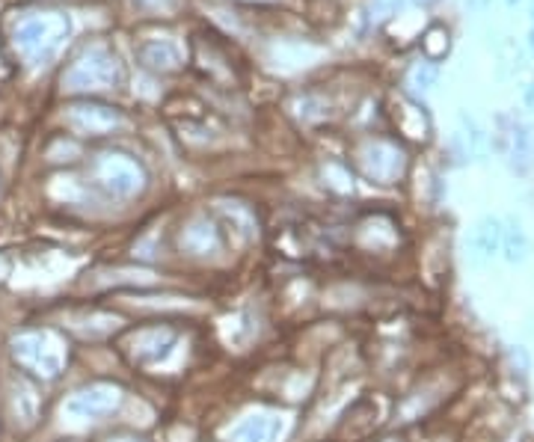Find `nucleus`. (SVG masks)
<instances>
[{
	"label": "nucleus",
	"mask_w": 534,
	"mask_h": 442,
	"mask_svg": "<svg viewBox=\"0 0 534 442\" xmlns=\"http://www.w3.org/2000/svg\"><path fill=\"white\" fill-rule=\"evenodd\" d=\"M72 22L63 13H39L27 15L22 24L15 27V51L24 56L31 65L51 63L63 42L69 39Z\"/></svg>",
	"instance_id": "nucleus-1"
},
{
	"label": "nucleus",
	"mask_w": 534,
	"mask_h": 442,
	"mask_svg": "<svg viewBox=\"0 0 534 442\" xmlns=\"http://www.w3.org/2000/svg\"><path fill=\"white\" fill-rule=\"evenodd\" d=\"M15 360L27 371L39 374L45 380H54L66 365V348L54 333H24L13 344Z\"/></svg>",
	"instance_id": "nucleus-2"
},
{
	"label": "nucleus",
	"mask_w": 534,
	"mask_h": 442,
	"mask_svg": "<svg viewBox=\"0 0 534 442\" xmlns=\"http://www.w3.org/2000/svg\"><path fill=\"white\" fill-rule=\"evenodd\" d=\"M92 178H95V185L113 199H128L143 187L140 163L128 155H116V152L99 155V160L92 163Z\"/></svg>",
	"instance_id": "nucleus-3"
},
{
	"label": "nucleus",
	"mask_w": 534,
	"mask_h": 442,
	"mask_svg": "<svg viewBox=\"0 0 534 442\" xmlns=\"http://www.w3.org/2000/svg\"><path fill=\"white\" fill-rule=\"evenodd\" d=\"M63 83L69 90H107L116 83V60L104 48H92L83 56H77L74 65L63 74Z\"/></svg>",
	"instance_id": "nucleus-4"
},
{
	"label": "nucleus",
	"mask_w": 534,
	"mask_h": 442,
	"mask_svg": "<svg viewBox=\"0 0 534 442\" xmlns=\"http://www.w3.org/2000/svg\"><path fill=\"white\" fill-rule=\"evenodd\" d=\"M122 403V389L113 383H92V386L81 389L72 401L66 403V410L77 419H101L107 412H113Z\"/></svg>",
	"instance_id": "nucleus-5"
},
{
	"label": "nucleus",
	"mask_w": 534,
	"mask_h": 442,
	"mask_svg": "<svg viewBox=\"0 0 534 442\" xmlns=\"http://www.w3.org/2000/svg\"><path fill=\"white\" fill-rule=\"evenodd\" d=\"M502 134H504L502 146H504V155H508L511 169L520 172V176H526V172L534 167V128L529 122L511 119V128Z\"/></svg>",
	"instance_id": "nucleus-6"
},
{
	"label": "nucleus",
	"mask_w": 534,
	"mask_h": 442,
	"mask_svg": "<svg viewBox=\"0 0 534 442\" xmlns=\"http://www.w3.org/2000/svg\"><path fill=\"white\" fill-rule=\"evenodd\" d=\"M285 434V419L276 412H252L229 430L232 442H276Z\"/></svg>",
	"instance_id": "nucleus-7"
},
{
	"label": "nucleus",
	"mask_w": 534,
	"mask_h": 442,
	"mask_svg": "<svg viewBox=\"0 0 534 442\" xmlns=\"http://www.w3.org/2000/svg\"><path fill=\"white\" fill-rule=\"evenodd\" d=\"M365 172L372 178L377 181H383V185H390V181L401 172V152H398L395 146H390V143H372L365 152Z\"/></svg>",
	"instance_id": "nucleus-8"
},
{
	"label": "nucleus",
	"mask_w": 534,
	"mask_h": 442,
	"mask_svg": "<svg viewBox=\"0 0 534 442\" xmlns=\"http://www.w3.org/2000/svg\"><path fill=\"white\" fill-rule=\"evenodd\" d=\"M72 128H77L81 134H104L116 128L122 122V117L110 108H92V104H81L69 113Z\"/></svg>",
	"instance_id": "nucleus-9"
},
{
	"label": "nucleus",
	"mask_w": 534,
	"mask_h": 442,
	"mask_svg": "<svg viewBox=\"0 0 534 442\" xmlns=\"http://www.w3.org/2000/svg\"><path fill=\"white\" fill-rule=\"evenodd\" d=\"M469 247H472V253H475V258H478V262L502 253V220L499 217H484V220H478V226L472 229Z\"/></svg>",
	"instance_id": "nucleus-10"
},
{
	"label": "nucleus",
	"mask_w": 534,
	"mask_h": 442,
	"mask_svg": "<svg viewBox=\"0 0 534 442\" xmlns=\"http://www.w3.org/2000/svg\"><path fill=\"white\" fill-rule=\"evenodd\" d=\"M529 249H531L529 235H526V229H522L520 220H508V223H502V253L511 264L526 262Z\"/></svg>",
	"instance_id": "nucleus-11"
},
{
	"label": "nucleus",
	"mask_w": 534,
	"mask_h": 442,
	"mask_svg": "<svg viewBox=\"0 0 534 442\" xmlns=\"http://www.w3.org/2000/svg\"><path fill=\"white\" fill-rule=\"evenodd\" d=\"M140 56L145 65H152V69H158V72H172L179 65V48L167 39L145 42L140 48Z\"/></svg>",
	"instance_id": "nucleus-12"
},
{
	"label": "nucleus",
	"mask_w": 534,
	"mask_h": 442,
	"mask_svg": "<svg viewBox=\"0 0 534 442\" xmlns=\"http://www.w3.org/2000/svg\"><path fill=\"white\" fill-rule=\"evenodd\" d=\"M436 78H440V65H436L433 60L416 63L413 72H410V86H413V90L427 92V90H431V86L436 83Z\"/></svg>",
	"instance_id": "nucleus-13"
},
{
	"label": "nucleus",
	"mask_w": 534,
	"mask_h": 442,
	"mask_svg": "<svg viewBox=\"0 0 534 442\" xmlns=\"http://www.w3.org/2000/svg\"><path fill=\"white\" fill-rule=\"evenodd\" d=\"M401 4H404V0H374V4H372V13L374 15L372 18H390Z\"/></svg>",
	"instance_id": "nucleus-14"
},
{
	"label": "nucleus",
	"mask_w": 534,
	"mask_h": 442,
	"mask_svg": "<svg viewBox=\"0 0 534 442\" xmlns=\"http://www.w3.org/2000/svg\"><path fill=\"white\" fill-rule=\"evenodd\" d=\"M526 104H529V110H534V81L526 86Z\"/></svg>",
	"instance_id": "nucleus-15"
},
{
	"label": "nucleus",
	"mask_w": 534,
	"mask_h": 442,
	"mask_svg": "<svg viewBox=\"0 0 534 442\" xmlns=\"http://www.w3.org/2000/svg\"><path fill=\"white\" fill-rule=\"evenodd\" d=\"M416 6H433V4H440V0H413Z\"/></svg>",
	"instance_id": "nucleus-16"
},
{
	"label": "nucleus",
	"mask_w": 534,
	"mask_h": 442,
	"mask_svg": "<svg viewBox=\"0 0 534 442\" xmlns=\"http://www.w3.org/2000/svg\"><path fill=\"white\" fill-rule=\"evenodd\" d=\"M529 45H531V54H534V30L529 33Z\"/></svg>",
	"instance_id": "nucleus-17"
},
{
	"label": "nucleus",
	"mask_w": 534,
	"mask_h": 442,
	"mask_svg": "<svg viewBox=\"0 0 534 442\" xmlns=\"http://www.w3.org/2000/svg\"><path fill=\"white\" fill-rule=\"evenodd\" d=\"M504 4H508V6H517V4H520V0H504Z\"/></svg>",
	"instance_id": "nucleus-18"
},
{
	"label": "nucleus",
	"mask_w": 534,
	"mask_h": 442,
	"mask_svg": "<svg viewBox=\"0 0 534 442\" xmlns=\"http://www.w3.org/2000/svg\"><path fill=\"white\" fill-rule=\"evenodd\" d=\"M531 15H534V9H531Z\"/></svg>",
	"instance_id": "nucleus-19"
}]
</instances>
